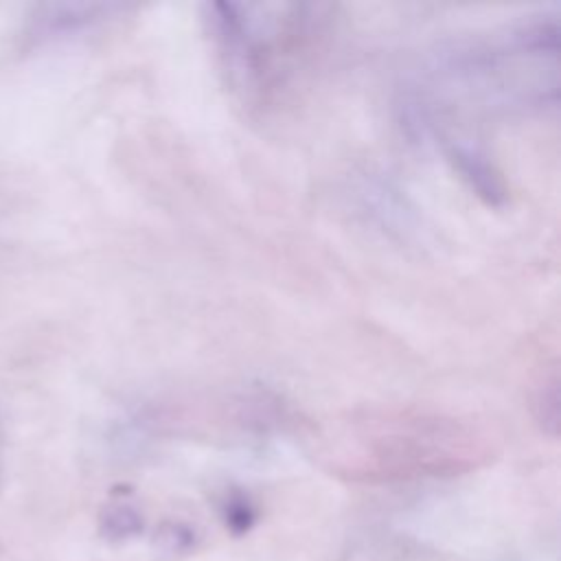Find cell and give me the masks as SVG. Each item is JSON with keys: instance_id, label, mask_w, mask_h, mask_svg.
Masks as SVG:
<instances>
[{"instance_id": "8992f818", "label": "cell", "mask_w": 561, "mask_h": 561, "mask_svg": "<svg viewBox=\"0 0 561 561\" xmlns=\"http://www.w3.org/2000/svg\"><path fill=\"white\" fill-rule=\"evenodd\" d=\"M199 546V537L195 528L182 519H164L151 539V548L160 559H184L195 552Z\"/></svg>"}, {"instance_id": "277c9868", "label": "cell", "mask_w": 561, "mask_h": 561, "mask_svg": "<svg viewBox=\"0 0 561 561\" xmlns=\"http://www.w3.org/2000/svg\"><path fill=\"white\" fill-rule=\"evenodd\" d=\"M145 530V517L140 508L127 497H114L107 502L99 517V533L110 543H125L136 539Z\"/></svg>"}, {"instance_id": "52a82bcc", "label": "cell", "mask_w": 561, "mask_h": 561, "mask_svg": "<svg viewBox=\"0 0 561 561\" xmlns=\"http://www.w3.org/2000/svg\"><path fill=\"white\" fill-rule=\"evenodd\" d=\"M219 517L232 537H243L259 522V506L243 489H228L219 500Z\"/></svg>"}, {"instance_id": "ba28073f", "label": "cell", "mask_w": 561, "mask_h": 561, "mask_svg": "<svg viewBox=\"0 0 561 561\" xmlns=\"http://www.w3.org/2000/svg\"><path fill=\"white\" fill-rule=\"evenodd\" d=\"M535 410H537V421L541 423L543 432H548L550 436H557V427H559V381L557 375L550 377V381H546L535 399Z\"/></svg>"}, {"instance_id": "7a4b0ae2", "label": "cell", "mask_w": 561, "mask_h": 561, "mask_svg": "<svg viewBox=\"0 0 561 561\" xmlns=\"http://www.w3.org/2000/svg\"><path fill=\"white\" fill-rule=\"evenodd\" d=\"M131 9L123 2H42L28 13L24 33L33 44L68 39L90 33Z\"/></svg>"}, {"instance_id": "6da1fadb", "label": "cell", "mask_w": 561, "mask_h": 561, "mask_svg": "<svg viewBox=\"0 0 561 561\" xmlns=\"http://www.w3.org/2000/svg\"><path fill=\"white\" fill-rule=\"evenodd\" d=\"M313 4H204V22L221 68L245 101L263 103L289 72L294 57L327 24Z\"/></svg>"}, {"instance_id": "3957f363", "label": "cell", "mask_w": 561, "mask_h": 561, "mask_svg": "<svg viewBox=\"0 0 561 561\" xmlns=\"http://www.w3.org/2000/svg\"><path fill=\"white\" fill-rule=\"evenodd\" d=\"M447 160L454 171L465 180V184L493 208H502L508 202V186L502 171L495 162L476 145L465 140H447L445 142Z\"/></svg>"}, {"instance_id": "5b68a950", "label": "cell", "mask_w": 561, "mask_h": 561, "mask_svg": "<svg viewBox=\"0 0 561 561\" xmlns=\"http://www.w3.org/2000/svg\"><path fill=\"white\" fill-rule=\"evenodd\" d=\"M362 197L366 202V206L370 208V213H375V217L392 228V230H403V226L408 228L412 221V215L403 202V197L399 195V191L390 188L388 182L381 180H368V186L362 188Z\"/></svg>"}]
</instances>
